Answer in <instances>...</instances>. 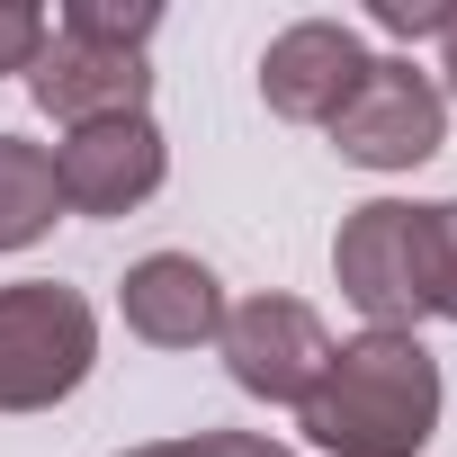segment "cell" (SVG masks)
Masks as SVG:
<instances>
[{
    "label": "cell",
    "instance_id": "6",
    "mask_svg": "<svg viewBox=\"0 0 457 457\" xmlns=\"http://www.w3.org/2000/svg\"><path fill=\"white\" fill-rule=\"evenodd\" d=\"M170 179V144L153 117H108V126H72L54 144V188H63V215H135L153 188Z\"/></svg>",
    "mask_w": 457,
    "mask_h": 457
},
{
    "label": "cell",
    "instance_id": "3",
    "mask_svg": "<svg viewBox=\"0 0 457 457\" xmlns=\"http://www.w3.org/2000/svg\"><path fill=\"white\" fill-rule=\"evenodd\" d=\"M341 162L359 170H421L439 144H448V99L439 81L412 63V54H368L359 90L341 99V117L323 126Z\"/></svg>",
    "mask_w": 457,
    "mask_h": 457
},
{
    "label": "cell",
    "instance_id": "1",
    "mask_svg": "<svg viewBox=\"0 0 457 457\" xmlns=\"http://www.w3.org/2000/svg\"><path fill=\"white\" fill-rule=\"evenodd\" d=\"M439 403L448 386L421 332H359L332 350V368L296 403V430L323 457H421L439 439Z\"/></svg>",
    "mask_w": 457,
    "mask_h": 457
},
{
    "label": "cell",
    "instance_id": "5",
    "mask_svg": "<svg viewBox=\"0 0 457 457\" xmlns=\"http://www.w3.org/2000/svg\"><path fill=\"white\" fill-rule=\"evenodd\" d=\"M215 350H224V377H234L252 403H287L296 412L341 341L323 332V314L305 296H243V305H224Z\"/></svg>",
    "mask_w": 457,
    "mask_h": 457
},
{
    "label": "cell",
    "instance_id": "11",
    "mask_svg": "<svg viewBox=\"0 0 457 457\" xmlns=\"http://www.w3.org/2000/svg\"><path fill=\"white\" fill-rule=\"evenodd\" d=\"M63 37L81 46H117V54H144L162 37V0H63Z\"/></svg>",
    "mask_w": 457,
    "mask_h": 457
},
{
    "label": "cell",
    "instance_id": "13",
    "mask_svg": "<svg viewBox=\"0 0 457 457\" xmlns=\"http://www.w3.org/2000/svg\"><path fill=\"white\" fill-rule=\"evenodd\" d=\"M126 457H287V439H270V430H188V439H153V448H126Z\"/></svg>",
    "mask_w": 457,
    "mask_h": 457
},
{
    "label": "cell",
    "instance_id": "14",
    "mask_svg": "<svg viewBox=\"0 0 457 457\" xmlns=\"http://www.w3.org/2000/svg\"><path fill=\"white\" fill-rule=\"evenodd\" d=\"M46 37H54V19L37 10V0H0V72H37Z\"/></svg>",
    "mask_w": 457,
    "mask_h": 457
},
{
    "label": "cell",
    "instance_id": "10",
    "mask_svg": "<svg viewBox=\"0 0 457 457\" xmlns=\"http://www.w3.org/2000/svg\"><path fill=\"white\" fill-rule=\"evenodd\" d=\"M63 224V188H54V144L0 135V252H28Z\"/></svg>",
    "mask_w": 457,
    "mask_h": 457
},
{
    "label": "cell",
    "instance_id": "2",
    "mask_svg": "<svg viewBox=\"0 0 457 457\" xmlns=\"http://www.w3.org/2000/svg\"><path fill=\"white\" fill-rule=\"evenodd\" d=\"M99 368V314L63 278L0 287V412H54Z\"/></svg>",
    "mask_w": 457,
    "mask_h": 457
},
{
    "label": "cell",
    "instance_id": "4",
    "mask_svg": "<svg viewBox=\"0 0 457 457\" xmlns=\"http://www.w3.org/2000/svg\"><path fill=\"white\" fill-rule=\"evenodd\" d=\"M332 278L341 296L368 314V332H412L430 314V278H421V206L403 197H368L341 215L332 234Z\"/></svg>",
    "mask_w": 457,
    "mask_h": 457
},
{
    "label": "cell",
    "instance_id": "7",
    "mask_svg": "<svg viewBox=\"0 0 457 457\" xmlns=\"http://www.w3.org/2000/svg\"><path fill=\"white\" fill-rule=\"evenodd\" d=\"M359 72H368V37L350 19H296L261 54V99L287 126H332L341 99L359 90Z\"/></svg>",
    "mask_w": 457,
    "mask_h": 457
},
{
    "label": "cell",
    "instance_id": "12",
    "mask_svg": "<svg viewBox=\"0 0 457 457\" xmlns=\"http://www.w3.org/2000/svg\"><path fill=\"white\" fill-rule=\"evenodd\" d=\"M421 278H430V314L457 323V197L421 206Z\"/></svg>",
    "mask_w": 457,
    "mask_h": 457
},
{
    "label": "cell",
    "instance_id": "16",
    "mask_svg": "<svg viewBox=\"0 0 457 457\" xmlns=\"http://www.w3.org/2000/svg\"><path fill=\"white\" fill-rule=\"evenodd\" d=\"M439 99H457V19H448V37H439Z\"/></svg>",
    "mask_w": 457,
    "mask_h": 457
},
{
    "label": "cell",
    "instance_id": "8",
    "mask_svg": "<svg viewBox=\"0 0 457 457\" xmlns=\"http://www.w3.org/2000/svg\"><path fill=\"white\" fill-rule=\"evenodd\" d=\"M28 99L72 135V126H108V117H153V63L144 54H117V46H81V37H46L37 72H28Z\"/></svg>",
    "mask_w": 457,
    "mask_h": 457
},
{
    "label": "cell",
    "instance_id": "15",
    "mask_svg": "<svg viewBox=\"0 0 457 457\" xmlns=\"http://www.w3.org/2000/svg\"><path fill=\"white\" fill-rule=\"evenodd\" d=\"M386 37H448V19H457V0H377L368 10Z\"/></svg>",
    "mask_w": 457,
    "mask_h": 457
},
{
    "label": "cell",
    "instance_id": "9",
    "mask_svg": "<svg viewBox=\"0 0 457 457\" xmlns=\"http://www.w3.org/2000/svg\"><path fill=\"white\" fill-rule=\"evenodd\" d=\"M117 314L135 341L153 350H206L224 332V278L197 261V252H144L126 278H117Z\"/></svg>",
    "mask_w": 457,
    "mask_h": 457
}]
</instances>
